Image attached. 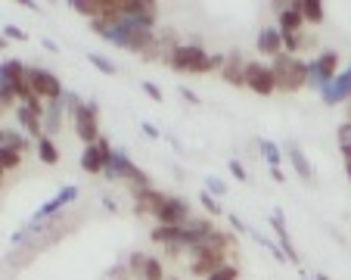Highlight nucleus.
Segmentation results:
<instances>
[{"label": "nucleus", "instance_id": "obj_1", "mask_svg": "<svg viewBox=\"0 0 351 280\" xmlns=\"http://www.w3.org/2000/svg\"><path fill=\"white\" fill-rule=\"evenodd\" d=\"M233 240H237L233 233L215 231L212 237H206L202 243H196V246L190 249V271L202 280H206L208 274H215L221 265H227V255L233 253Z\"/></svg>", "mask_w": 351, "mask_h": 280}, {"label": "nucleus", "instance_id": "obj_2", "mask_svg": "<svg viewBox=\"0 0 351 280\" xmlns=\"http://www.w3.org/2000/svg\"><path fill=\"white\" fill-rule=\"evenodd\" d=\"M271 69H274V78H277V87L286 93H295L308 84V62H302L298 56H289V54H280L277 60H271Z\"/></svg>", "mask_w": 351, "mask_h": 280}, {"label": "nucleus", "instance_id": "obj_3", "mask_svg": "<svg viewBox=\"0 0 351 280\" xmlns=\"http://www.w3.org/2000/svg\"><path fill=\"white\" fill-rule=\"evenodd\" d=\"M168 66L174 72H212V56L202 44H178L168 56Z\"/></svg>", "mask_w": 351, "mask_h": 280}, {"label": "nucleus", "instance_id": "obj_4", "mask_svg": "<svg viewBox=\"0 0 351 280\" xmlns=\"http://www.w3.org/2000/svg\"><path fill=\"white\" fill-rule=\"evenodd\" d=\"M25 81H28V87H32L34 97H40V100H47V103L62 100V97H66V87H62V81L56 78L53 72H47V69L28 66Z\"/></svg>", "mask_w": 351, "mask_h": 280}, {"label": "nucleus", "instance_id": "obj_5", "mask_svg": "<svg viewBox=\"0 0 351 280\" xmlns=\"http://www.w3.org/2000/svg\"><path fill=\"white\" fill-rule=\"evenodd\" d=\"M99 106L97 103H81L78 109H72V119H75V134L78 140H84V147H93L103 134H99V121H97Z\"/></svg>", "mask_w": 351, "mask_h": 280}, {"label": "nucleus", "instance_id": "obj_6", "mask_svg": "<svg viewBox=\"0 0 351 280\" xmlns=\"http://www.w3.org/2000/svg\"><path fill=\"white\" fill-rule=\"evenodd\" d=\"M112 156H115L112 143H109L106 137H99L93 147H84V153H81V168H84L87 174H106Z\"/></svg>", "mask_w": 351, "mask_h": 280}, {"label": "nucleus", "instance_id": "obj_7", "mask_svg": "<svg viewBox=\"0 0 351 280\" xmlns=\"http://www.w3.org/2000/svg\"><path fill=\"white\" fill-rule=\"evenodd\" d=\"M308 66H311L308 69V84L320 87V91H324L332 78H339V54L336 50H324V54H320L314 62H308Z\"/></svg>", "mask_w": 351, "mask_h": 280}, {"label": "nucleus", "instance_id": "obj_8", "mask_svg": "<svg viewBox=\"0 0 351 280\" xmlns=\"http://www.w3.org/2000/svg\"><path fill=\"white\" fill-rule=\"evenodd\" d=\"M245 87L255 91L258 97H271L277 91V78H274V69L265 66V62H249L245 69Z\"/></svg>", "mask_w": 351, "mask_h": 280}, {"label": "nucleus", "instance_id": "obj_9", "mask_svg": "<svg viewBox=\"0 0 351 280\" xmlns=\"http://www.w3.org/2000/svg\"><path fill=\"white\" fill-rule=\"evenodd\" d=\"M190 218H193V209L184 196H168L165 206H162L159 215H156V221L165 227H184Z\"/></svg>", "mask_w": 351, "mask_h": 280}, {"label": "nucleus", "instance_id": "obj_10", "mask_svg": "<svg viewBox=\"0 0 351 280\" xmlns=\"http://www.w3.org/2000/svg\"><path fill=\"white\" fill-rule=\"evenodd\" d=\"M75 200H78V187H72V184L62 187V190L53 196V200H47L44 206L34 212V224H40V221H47V218H53L56 212H62V209H66L69 202H75Z\"/></svg>", "mask_w": 351, "mask_h": 280}, {"label": "nucleus", "instance_id": "obj_11", "mask_svg": "<svg viewBox=\"0 0 351 280\" xmlns=\"http://www.w3.org/2000/svg\"><path fill=\"white\" fill-rule=\"evenodd\" d=\"M320 100H324L326 106H339V103L351 100V69L348 72H339V78H332L330 84L320 91Z\"/></svg>", "mask_w": 351, "mask_h": 280}, {"label": "nucleus", "instance_id": "obj_12", "mask_svg": "<svg viewBox=\"0 0 351 280\" xmlns=\"http://www.w3.org/2000/svg\"><path fill=\"white\" fill-rule=\"evenodd\" d=\"M131 200H134V212L137 215H149V218H156L159 209L165 206L168 196L162 194V190H131Z\"/></svg>", "mask_w": 351, "mask_h": 280}, {"label": "nucleus", "instance_id": "obj_13", "mask_svg": "<svg viewBox=\"0 0 351 280\" xmlns=\"http://www.w3.org/2000/svg\"><path fill=\"white\" fill-rule=\"evenodd\" d=\"M255 47H258V54L271 56V60H277L280 54H283V32H280L277 25H267L258 32V40H255Z\"/></svg>", "mask_w": 351, "mask_h": 280}, {"label": "nucleus", "instance_id": "obj_14", "mask_svg": "<svg viewBox=\"0 0 351 280\" xmlns=\"http://www.w3.org/2000/svg\"><path fill=\"white\" fill-rule=\"evenodd\" d=\"M280 13V32L283 34H302V28H305V19H302V13H298V3H280L277 7Z\"/></svg>", "mask_w": 351, "mask_h": 280}, {"label": "nucleus", "instance_id": "obj_15", "mask_svg": "<svg viewBox=\"0 0 351 280\" xmlns=\"http://www.w3.org/2000/svg\"><path fill=\"white\" fill-rule=\"evenodd\" d=\"M245 69H249V62H245L243 56L233 50V54L227 56L224 69H221V78L230 81V84H237V87H245Z\"/></svg>", "mask_w": 351, "mask_h": 280}, {"label": "nucleus", "instance_id": "obj_16", "mask_svg": "<svg viewBox=\"0 0 351 280\" xmlns=\"http://www.w3.org/2000/svg\"><path fill=\"white\" fill-rule=\"evenodd\" d=\"M271 224H274V231H277V237H280V249H283V255L289 261H298V253H295V246H292V237H289V231H286L283 212H274L271 215Z\"/></svg>", "mask_w": 351, "mask_h": 280}, {"label": "nucleus", "instance_id": "obj_17", "mask_svg": "<svg viewBox=\"0 0 351 280\" xmlns=\"http://www.w3.org/2000/svg\"><path fill=\"white\" fill-rule=\"evenodd\" d=\"M16 119H19V125L25 128L28 134H34V137H44V115H38L34 109H28V106H19L16 109Z\"/></svg>", "mask_w": 351, "mask_h": 280}, {"label": "nucleus", "instance_id": "obj_18", "mask_svg": "<svg viewBox=\"0 0 351 280\" xmlns=\"http://www.w3.org/2000/svg\"><path fill=\"white\" fill-rule=\"evenodd\" d=\"M62 113H66V103H62V100L47 103V109H44V134H47V137L62 128Z\"/></svg>", "mask_w": 351, "mask_h": 280}, {"label": "nucleus", "instance_id": "obj_19", "mask_svg": "<svg viewBox=\"0 0 351 280\" xmlns=\"http://www.w3.org/2000/svg\"><path fill=\"white\" fill-rule=\"evenodd\" d=\"M25 75H28V66H22L19 60H3V66H0V81H13L19 91L25 84Z\"/></svg>", "mask_w": 351, "mask_h": 280}, {"label": "nucleus", "instance_id": "obj_20", "mask_svg": "<svg viewBox=\"0 0 351 280\" xmlns=\"http://www.w3.org/2000/svg\"><path fill=\"white\" fill-rule=\"evenodd\" d=\"M72 10L78 16H87L90 22L103 19V13H106V0H75Z\"/></svg>", "mask_w": 351, "mask_h": 280}, {"label": "nucleus", "instance_id": "obj_21", "mask_svg": "<svg viewBox=\"0 0 351 280\" xmlns=\"http://www.w3.org/2000/svg\"><path fill=\"white\" fill-rule=\"evenodd\" d=\"M32 147L25 137H22L19 131H13V128H3L0 131V150H13V153H25V150Z\"/></svg>", "mask_w": 351, "mask_h": 280}, {"label": "nucleus", "instance_id": "obj_22", "mask_svg": "<svg viewBox=\"0 0 351 280\" xmlns=\"http://www.w3.org/2000/svg\"><path fill=\"white\" fill-rule=\"evenodd\" d=\"M298 13H302V19H305L308 25H320L326 10H324V3H317V0H302V3H298Z\"/></svg>", "mask_w": 351, "mask_h": 280}, {"label": "nucleus", "instance_id": "obj_23", "mask_svg": "<svg viewBox=\"0 0 351 280\" xmlns=\"http://www.w3.org/2000/svg\"><path fill=\"white\" fill-rule=\"evenodd\" d=\"M38 159L44 162V165H56V162H60V150H56V143L47 137V134L38 140Z\"/></svg>", "mask_w": 351, "mask_h": 280}, {"label": "nucleus", "instance_id": "obj_24", "mask_svg": "<svg viewBox=\"0 0 351 280\" xmlns=\"http://www.w3.org/2000/svg\"><path fill=\"white\" fill-rule=\"evenodd\" d=\"M289 159H292V165H295V174H298V178L314 180V168H311V162H308V156H302V150H298V147H289Z\"/></svg>", "mask_w": 351, "mask_h": 280}, {"label": "nucleus", "instance_id": "obj_25", "mask_svg": "<svg viewBox=\"0 0 351 280\" xmlns=\"http://www.w3.org/2000/svg\"><path fill=\"white\" fill-rule=\"evenodd\" d=\"M258 150H261V156L267 159V165H271V168L280 165V147L274 143V140H265V137H261V140H258Z\"/></svg>", "mask_w": 351, "mask_h": 280}, {"label": "nucleus", "instance_id": "obj_26", "mask_svg": "<svg viewBox=\"0 0 351 280\" xmlns=\"http://www.w3.org/2000/svg\"><path fill=\"white\" fill-rule=\"evenodd\" d=\"M140 280H165V268H162V261L149 255V261H146L143 277H140Z\"/></svg>", "mask_w": 351, "mask_h": 280}, {"label": "nucleus", "instance_id": "obj_27", "mask_svg": "<svg viewBox=\"0 0 351 280\" xmlns=\"http://www.w3.org/2000/svg\"><path fill=\"white\" fill-rule=\"evenodd\" d=\"M87 60H90L103 75H115V72H119V66H115L109 56H103V54H87Z\"/></svg>", "mask_w": 351, "mask_h": 280}, {"label": "nucleus", "instance_id": "obj_28", "mask_svg": "<svg viewBox=\"0 0 351 280\" xmlns=\"http://www.w3.org/2000/svg\"><path fill=\"white\" fill-rule=\"evenodd\" d=\"M206 280H239V268L227 261V265H221V268H218V271H215V274H208Z\"/></svg>", "mask_w": 351, "mask_h": 280}, {"label": "nucleus", "instance_id": "obj_29", "mask_svg": "<svg viewBox=\"0 0 351 280\" xmlns=\"http://www.w3.org/2000/svg\"><path fill=\"white\" fill-rule=\"evenodd\" d=\"M22 162V153H13V150H0V165H3V172H16Z\"/></svg>", "mask_w": 351, "mask_h": 280}, {"label": "nucleus", "instance_id": "obj_30", "mask_svg": "<svg viewBox=\"0 0 351 280\" xmlns=\"http://www.w3.org/2000/svg\"><path fill=\"white\" fill-rule=\"evenodd\" d=\"M146 261H149V255H143V253H131V259H128V271L131 274H137V277H143V268H146Z\"/></svg>", "mask_w": 351, "mask_h": 280}, {"label": "nucleus", "instance_id": "obj_31", "mask_svg": "<svg viewBox=\"0 0 351 280\" xmlns=\"http://www.w3.org/2000/svg\"><path fill=\"white\" fill-rule=\"evenodd\" d=\"M206 187H208V194H212V196H224V194H230V187H227L221 178H215V174H206Z\"/></svg>", "mask_w": 351, "mask_h": 280}, {"label": "nucleus", "instance_id": "obj_32", "mask_svg": "<svg viewBox=\"0 0 351 280\" xmlns=\"http://www.w3.org/2000/svg\"><path fill=\"white\" fill-rule=\"evenodd\" d=\"M199 200H202V206L208 209V212L212 215H221V206H218V200H215L212 194H208V190H202V196H199Z\"/></svg>", "mask_w": 351, "mask_h": 280}, {"label": "nucleus", "instance_id": "obj_33", "mask_svg": "<svg viewBox=\"0 0 351 280\" xmlns=\"http://www.w3.org/2000/svg\"><path fill=\"white\" fill-rule=\"evenodd\" d=\"M143 91H146V97H149V100H156V103L162 100V91H159V84H153V81H143Z\"/></svg>", "mask_w": 351, "mask_h": 280}, {"label": "nucleus", "instance_id": "obj_34", "mask_svg": "<svg viewBox=\"0 0 351 280\" xmlns=\"http://www.w3.org/2000/svg\"><path fill=\"white\" fill-rule=\"evenodd\" d=\"M230 174H233L237 180H249V174H245L243 162H237V159H230Z\"/></svg>", "mask_w": 351, "mask_h": 280}, {"label": "nucleus", "instance_id": "obj_35", "mask_svg": "<svg viewBox=\"0 0 351 280\" xmlns=\"http://www.w3.org/2000/svg\"><path fill=\"white\" fill-rule=\"evenodd\" d=\"M3 38H16V40H25L28 34L22 32V28H16V25H3Z\"/></svg>", "mask_w": 351, "mask_h": 280}, {"label": "nucleus", "instance_id": "obj_36", "mask_svg": "<svg viewBox=\"0 0 351 280\" xmlns=\"http://www.w3.org/2000/svg\"><path fill=\"white\" fill-rule=\"evenodd\" d=\"M180 97H184V100H190V103H199V97L190 91V87H180Z\"/></svg>", "mask_w": 351, "mask_h": 280}, {"label": "nucleus", "instance_id": "obj_37", "mask_svg": "<svg viewBox=\"0 0 351 280\" xmlns=\"http://www.w3.org/2000/svg\"><path fill=\"white\" fill-rule=\"evenodd\" d=\"M143 134H149V137H156V140H159V128H153V125H149V121H143Z\"/></svg>", "mask_w": 351, "mask_h": 280}, {"label": "nucleus", "instance_id": "obj_38", "mask_svg": "<svg viewBox=\"0 0 351 280\" xmlns=\"http://www.w3.org/2000/svg\"><path fill=\"white\" fill-rule=\"evenodd\" d=\"M227 218H230L233 231H245V224H243V221H239V218H237V215H227Z\"/></svg>", "mask_w": 351, "mask_h": 280}, {"label": "nucleus", "instance_id": "obj_39", "mask_svg": "<svg viewBox=\"0 0 351 280\" xmlns=\"http://www.w3.org/2000/svg\"><path fill=\"white\" fill-rule=\"evenodd\" d=\"M271 178H274V180H280V184H283V172H280V168H271Z\"/></svg>", "mask_w": 351, "mask_h": 280}, {"label": "nucleus", "instance_id": "obj_40", "mask_svg": "<svg viewBox=\"0 0 351 280\" xmlns=\"http://www.w3.org/2000/svg\"><path fill=\"white\" fill-rule=\"evenodd\" d=\"M345 174H348V180H351V159H345Z\"/></svg>", "mask_w": 351, "mask_h": 280}, {"label": "nucleus", "instance_id": "obj_41", "mask_svg": "<svg viewBox=\"0 0 351 280\" xmlns=\"http://www.w3.org/2000/svg\"><path fill=\"white\" fill-rule=\"evenodd\" d=\"M314 280H330V277H326V274H317V277H314Z\"/></svg>", "mask_w": 351, "mask_h": 280}, {"label": "nucleus", "instance_id": "obj_42", "mask_svg": "<svg viewBox=\"0 0 351 280\" xmlns=\"http://www.w3.org/2000/svg\"><path fill=\"white\" fill-rule=\"evenodd\" d=\"M348 121H351V113H348Z\"/></svg>", "mask_w": 351, "mask_h": 280}, {"label": "nucleus", "instance_id": "obj_43", "mask_svg": "<svg viewBox=\"0 0 351 280\" xmlns=\"http://www.w3.org/2000/svg\"><path fill=\"white\" fill-rule=\"evenodd\" d=\"M171 280H180V277H171Z\"/></svg>", "mask_w": 351, "mask_h": 280}, {"label": "nucleus", "instance_id": "obj_44", "mask_svg": "<svg viewBox=\"0 0 351 280\" xmlns=\"http://www.w3.org/2000/svg\"><path fill=\"white\" fill-rule=\"evenodd\" d=\"M302 280H308V277H302Z\"/></svg>", "mask_w": 351, "mask_h": 280}]
</instances>
